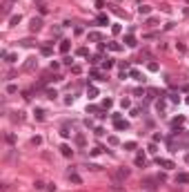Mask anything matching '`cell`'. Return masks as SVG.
Listing matches in <instances>:
<instances>
[{"instance_id": "18", "label": "cell", "mask_w": 189, "mask_h": 192, "mask_svg": "<svg viewBox=\"0 0 189 192\" xmlns=\"http://www.w3.org/2000/svg\"><path fill=\"white\" fill-rule=\"evenodd\" d=\"M18 23H20V14H16V16H11V18H9V25H11V27H16Z\"/></svg>"}, {"instance_id": "12", "label": "cell", "mask_w": 189, "mask_h": 192, "mask_svg": "<svg viewBox=\"0 0 189 192\" xmlns=\"http://www.w3.org/2000/svg\"><path fill=\"white\" fill-rule=\"evenodd\" d=\"M183 123H185V116H176V119L171 121V127H174V130H178V127L183 125Z\"/></svg>"}, {"instance_id": "34", "label": "cell", "mask_w": 189, "mask_h": 192, "mask_svg": "<svg viewBox=\"0 0 189 192\" xmlns=\"http://www.w3.org/2000/svg\"><path fill=\"white\" fill-rule=\"evenodd\" d=\"M40 143H42V136H33L31 139V145H40Z\"/></svg>"}, {"instance_id": "17", "label": "cell", "mask_w": 189, "mask_h": 192, "mask_svg": "<svg viewBox=\"0 0 189 192\" xmlns=\"http://www.w3.org/2000/svg\"><path fill=\"white\" fill-rule=\"evenodd\" d=\"M87 94H89V98H96V96H98V90L93 87V85H89V87H87Z\"/></svg>"}, {"instance_id": "13", "label": "cell", "mask_w": 189, "mask_h": 192, "mask_svg": "<svg viewBox=\"0 0 189 192\" xmlns=\"http://www.w3.org/2000/svg\"><path fill=\"white\" fill-rule=\"evenodd\" d=\"M107 49H111V52H122V45H120V43H107Z\"/></svg>"}, {"instance_id": "3", "label": "cell", "mask_w": 189, "mask_h": 192, "mask_svg": "<svg viewBox=\"0 0 189 192\" xmlns=\"http://www.w3.org/2000/svg\"><path fill=\"white\" fill-rule=\"evenodd\" d=\"M67 179L71 181V183H76V186H80V183H82V179H80L78 174H76L73 170H69V172H67Z\"/></svg>"}, {"instance_id": "46", "label": "cell", "mask_w": 189, "mask_h": 192, "mask_svg": "<svg viewBox=\"0 0 189 192\" xmlns=\"http://www.w3.org/2000/svg\"><path fill=\"white\" fill-rule=\"evenodd\" d=\"M187 103H189V96H187Z\"/></svg>"}, {"instance_id": "22", "label": "cell", "mask_w": 189, "mask_h": 192, "mask_svg": "<svg viewBox=\"0 0 189 192\" xmlns=\"http://www.w3.org/2000/svg\"><path fill=\"white\" fill-rule=\"evenodd\" d=\"M156 96H158V92H156V90H147V101H154Z\"/></svg>"}, {"instance_id": "47", "label": "cell", "mask_w": 189, "mask_h": 192, "mask_svg": "<svg viewBox=\"0 0 189 192\" xmlns=\"http://www.w3.org/2000/svg\"><path fill=\"white\" fill-rule=\"evenodd\" d=\"M187 2H189V0H187Z\"/></svg>"}, {"instance_id": "15", "label": "cell", "mask_w": 189, "mask_h": 192, "mask_svg": "<svg viewBox=\"0 0 189 192\" xmlns=\"http://www.w3.org/2000/svg\"><path fill=\"white\" fill-rule=\"evenodd\" d=\"M2 58H7V63H16L18 56H16V54H7V52H2Z\"/></svg>"}, {"instance_id": "16", "label": "cell", "mask_w": 189, "mask_h": 192, "mask_svg": "<svg viewBox=\"0 0 189 192\" xmlns=\"http://www.w3.org/2000/svg\"><path fill=\"white\" fill-rule=\"evenodd\" d=\"M96 23H98V25H109V18H107L105 14H100V16L96 18Z\"/></svg>"}, {"instance_id": "23", "label": "cell", "mask_w": 189, "mask_h": 192, "mask_svg": "<svg viewBox=\"0 0 189 192\" xmlns=\"http://www.w3.org/2000/svg\"><path fill=\"white\" fill-rule=\"evenodd\" d=\"M111 67H113V61H109V58L102 61V69H111Z\"/></svg>"}, {"instance_id": "21", "label": "cell", "mask_w": 189, "mask_h": 192, "mask_svg": "<svg viewBox=\"0 0 189 192\" xmlns=\"http://www.w3.org/2000/svg\"><path fill=\"white\" fill-rule=\"evenodd\" d=\"M138 11H140V14H145V16H147V14L151 11V7H149V5H140V7H138Z\"/></svg>"}, {"instance_id": "28", "label": "cell", "mask_w": 189, "mask_h": 192, "mask_svg": "<svg viewBox=\"0 0 189 192\" xmlns=\"http://www.w3.org/2000/svg\"><path fill=\"white\" fill-rule=\"evenodd\" d=\"M33 186H36V190H45V186H47V183H45V181H40V179H38Z\"/></svg>"}, {"instance_id": "35", "label": "cell", "mask_w": 189, "mask_h": 192, "mask_svg": "<svg viewBox=\"0 0 189 192\" xmlns=\"http://www.w3.org/2000/svg\"><path fill=\"white\" fill-rule=\"evenodd\" d=\"M169 98H171V103H180V96L178 94H169Z\"/></svg>"}, {"instance_id": "33", "label": "cell", "mask_w": 189, "mask_h": 192, "mask_svg": "<svg viewBox=\"0 0 189 192\" xmlns=\"http://www.w3.org/2000/svg\"><path fill=\"white\" fill-rule=\"evenodd\" d=\"M76 54H78V56H89V52H87V47H80V49L76 52Z\"/></svg>"}, {"instance_id": "38", "label": "cell", "mask_w": 189, "mask_h": 192, "mask_svg": "<svg viewBox=\"0 0 189 192\" xmlns=\"http://www.w3.org/2000/svg\"><path fill=\"white\" fill-rule=\"evenodd\" d=\"M60 134H62V136H65V139H67V136H69V134H71V132H69V127H67V125H65V127L60 130Z\"/></svg>"}, {"instance_id": "39", "label": "cell", "mask_w": 189, "mask_h": 192, "mask_svg": "<svg viewBox=\"0 0 189 192\" xmlns=\"http://www.w3.org/2000/svg\"><path fill=\"white\" fill-rule=\"evenodd\" d=\"M7 92H9V94H16L18 87H16V85H7Z\"/></svg>"}, {"instance_id": "4", "label": "cell", "mask_w": 189, "mask_h": 192, "mask_svg": "<svg viewBox=\"0 0 189 192\" xmlns=\"http://www.w3.org/2000/svg\"><path fill=\"white\" fill-rule=\"evenodd\" d=\"M36 67H38V61L33 58V56H31V58H27V63H25V72H31V69H36Z\"/></svg>"}, {"instance_id": "30", "label": "cell", "mask_w": 189, "mask_h": 192, "mask_svg": "<svg viewBox=\"0 0 189 192\" xmlns=\"http://www.w3.org/2000/svg\"><path fill=\"white\" fill-rule=\"evenodd\" d=\"M56 96H58L56 90H47V98H56Z\"/></svg>"}, {"instance_id": "19", "label": "cell", "mask_w": 189, "mask_h": 192, "mask_svg": "<svg viewBox=\"0 0 189 192\" xmlns=\"http://www.w3.org/2000/svg\"><path fill=\"white\" fill-rule=\"evenodd\" d=\"M9 11H11V2H9V0H5V2H2V14L7 16Z\"/></svg>"}, {"instance_id": "27", "label": "cell", "mask_w": 189, "mask_h": 192, "mask_svg": "<svg viewBox=\"0 0 189 192\" xmlns=\"http://www.w3.org/2000/svg\"><path fill=\"white\" fill-rule=\"evenodd\" d=\"M125 150H136V141H127L125 143Z\"/></svg>"}, {"instance_id": "31", "label": "cell", "mask_w": 189, "mask_h": 192, "mask_svg": "<svg viewBox=\"0 0 189 192\" xmlns=\"http://www.w3.org/2000/svg\"><path fill=\"white\" fill-rule=\"evenodd\" d=\"M76 143H78V145H85V136L82 134H76Z\"/></svg>"}, {"instance_id": "10", "label": "cell", "mask_w": 189, "mask_h": 192, "mask_svg": "<svg viewBox=\"0 0 189 192\" xmlns=\"http://www.w3.org/2000/svg\"><path fill=\"white\" fill-rule=\"evenodd\" d=\"M125 45H127V47H136V45H138V40L134 38V34H127V36H125Z\"/></svg>"}, {"instance_id": "44", "label": "cell", "mask_w": 189, "mask_h": 192, "mask_svg": "<svg viewBox=\"0 0 189 192\" xmlns=\"http://www.w3.org/2000/svg\"><path fill=\"white\" fill-rule=\"evenodd\" d=\"M185 161H187V163H189V154H187V157H185Z\"/></svg>"}, {"instance_id": "32", "label": "cell", "mask_w": 189, "mask_h": 192, "mask_svg": "<svg viewBox=\"0 0 189 192\" xmlns=\"http://www.w3.org/2000/svg\"><path fill=\"white\" fill-rule=\"evenodd\" d=\"M40 54H42V56H51V47H42Z\"/></svg>"}, {"instance_id": "25", "label": "cell", "mask_w": 189, "mask_h": 192, "mask_svg": "<svg viewBox=\"0 0 189 192\" xmlns=\"http://www.w3.org/2000/svg\"><path fill=\"white\" fill-rule=\"evenodd\" d=\"M147 69H149V72H158V63H154V61L147 63Z\"/></svg>"}, {"instance_id": "20", "label": "cell", "mask_w": 189, "mask_h": 192, "mask_svg": "<svg viewBox=\"0 0 189 192\" xmlns=\"http://www.w3.org/2000/svg\"><path fill=\"white\" fill-rule=\"evenodd\" d=\"M91 78H96V81H107V78H105V76H102L100 72H96V69H93V72H91Z\"/></svg>"}, {"instance_id": "1", "label": "cell", "mask_w": 189, "mask_h": 192, "mask_svg": "<svg viewBox=\"0 0 189 192\" xmlns=\"http://www.w3.org/2000/svg\"><path fill=\"white\" fill-rule=\"evenodd\" d=\"M113 127H116V130H127L129 127V123L125 121V119H120V114H113Z\"/></svg>"}, {"instance_id": "11", "label": "cell", "mask_w": 189, "mask_h": 192, "mask_svg": "<svg viewBox=\"0 0 189 192\" xmlns=\"http://www.w3.org/2000/svg\"><path fill=\"white\" fill-rule=\"evenodd\" d=\"M176 183H189V174H187V172H180V174H176Z\"/></svg>"}, {"instance_id": "37", "label": "cell", "mask_w": 189, "mask_h": 192, "mask_svg": "<svg viewBox=\"0 0 189 192\" xmlns=\"http://www.w3.org/2000/svg\"><path fill=\"white\" fill-rule=\"evenodd\" d=\"M36 119L42 121V119H45V112H42V110H36Z\"/></svg>"}, {"instance_id": "43", "label": "cell", "mask_w": 189, "mask_h": 192, "mask_svg": "<svg viewBox=\"0 0 189 192\" xmlns=\"http://www.w3.org/2000/svg\"><path fill=\"white\" fill-rule=\"evenodd\" d=\"M96 7H98V9H102V7H105V0H96Z\"/></svg>"}, {"instance_id": "8", "label": "cell", "mask_w": 189, "mask_h": 192, "mask_svg": "<svg viewBox=\"0 0 189 192\" xmlns=\"http://www.w3.org/2000/svg\"><path fill=\"white\" fill-rule=\"evenodd\" d=\"M58 49H60V54H69L71 43H69V40H60V47H58Z\"/></svg>"}, {"instance_id": "36", "label": "cell", "mask_w": 189, "mask_h": 192, "mask_svg": "<svg viewBox=\"0 0 189 192\" xmlns=\"http://www.w3.org/2000/svg\"><path fill=\"white\" fill-rule=\"evenodd\" d=\"M120 31H122L120 25H113V27H111V34H120Z\"/></svg>"}, {"instance_id": "45", "label": "cell", "mask_w": 189, "mask_h": 192, "mask_svg": "<svg viewBox=\"0 0 189 192\" xmlns=\"http://www.w3.org/2000/svg\"><path fill=\"white\" fill-rule=\"evenodd\" d=\"M9 2H16V0H9Z\"/></svg>"}, {"instance_id": "6", "label": "cell", "mask_w": 189, "mask_h": 192, "mask_svg": "<svg viewBox=\"0 0 189 192\" xmlns=\"http://www.w3.org/2000/svg\"><path fill=\"white\" fill-rule=\"evenodd\" d=\"M134 163H136L138 168H143L145 163H147V157H145V152H138V154H136V161H134Z\"/></svg>"}, {"instance_id": "41", "label": "cell", "mask_w": 189, "mask_h": 192, "mask_svg": "<svg viewBox=\"0 0 189 192\" xmlns=\"http://www.w3.org/2000/svg\"><path fill=\"white\" fill-rule=\"evenodd\" d=\"M100 152H102V148H93V150H91V157H98Z\"/></svg>"}, {"instance_id": "14", "label": "cell", "mask_w": 189, "mask_h": 192, "mask_svg": "<svg viewBox=\"0 0 189 192\" xmlns=\"http://www.w3.org/2000/svg\"><path fill=\"white\" fill-rule=\"evenodd\" d=\"M129 76H131L134 81H145V78H143V74H140L138 69H131V72H129Z\"/></svg>"}, {"instance_id": "24", "label": "cell", "mask_w": 189, "mask_h": 192, "mask_svg": "<svg viewBox=\"0 0 189 192\" xmlns=\"http://www.w3.org/2000/svg\"><path fill=\"white\" fill-rule=\"evenodd\" d=\"M147 150L151 152V154H158V145H156V143H154V141H151V143H149V148H147Z\"/></svg>"}, {"instance_id": "42", "label": "cell", "mask_w": 189, "mask_h": 192, "mask_svg": "<svg viewBox=\"0 0 189 192\" xmlns=\"http://www.w3.org/2000/svg\"><path fill=\"white\" fill-rule=\"evenodd\" d=\"M7 143H16V136H14V134H7Z\"/></svg>"}, {"instance_id": "7", "label": "cell", "mask_w": 189, "mask_h": 192, "mask_svg": "<svg viewBox=\"0 0 189 192\" xmlns=\"http://www.w3.org/2000/svg\"><path fill=\"white\" fill-rule=\"evenodd\" d=\"M87 38H89L91 43H102V34H100V31H89Z\"/></svg>"}, {"instance_id": "2", "label": "cell", "mask_w": 189, "mask_h": 192, "mask_svg": "<svg viewBox=\"0 0 189 192\" xmlns=\"http://www.w3.org/2000/svg\"><path fill=\"white\" fill-rule=\"evenodd\" d=\"M42 29V18H31V25H29V31L36 34V31H40Z\"/></svg>"}, {"instance_id": "26", "label": "cell", "mask_w": 189, "mask_h": 192, "mask_svg": "<svg viewBox=\"0 0 189 192\" xmlns=\"http://www.w3.org/2000/svg\"><path fill=\"white\" fill-rule=\"evenodd\" d=\"M120 105H122V110H129V107H131V101H129V98H122Z\"/></svg>"}, {"instance_id": "40", "label": "cell", "mask_w": 189, "mask_h": 192, "mask_svg": "<svg viewBox=\"0 0 189 192\" xmlns=\"http://www.w3.org/2000/svg\"><path fill=\"white\" fill-rule=\"evenodd\" d=\"M118 67H120V69H122V72H125V69H129V63H127V61H122V63H120Z\"/></svg>"}, {"instance_id": "9", "label": "cell", "mask_w": 189, "mask_h": 192, "mask_svg": "<svg viewBox=\"0 0 189 192\" xmlns=\"http://www.w3.org/2000/svg\"><path fill=\"white\" fill-rule=\"evenodd\" d=\"M60 154H62L65 159H71V154H73V150H71L69 145H60Z\"/></svg>"}, {"instance_id": "29", "label": "cell", "mask_w": 189, "mask_h": 192, "mask_svg": "<svg viewBox=\"0 0 189 192\" xmlns=\"http://www.w3.org/2000/svg\"><path fill=\"white\" fill-rule=\"evenodd\" d=\"M111 105H113V101H111V98H105V101H102V107H105V110H109Z\"/></svg>"}, {"instance_id": "5", "label": "cell", "mask_w": 189, "mask_h": 192, "mask_svg": "<svg viewBox=\"0 0 189 192\" xmlns=\"http://www.w3.org/2000/svg\"><path fill=\"white\" fill-rule=\"evenodd\" d=\"M158 165H160V168H165V170L176 168V165H174V161H169V159H158Z\"/></svg>"}]
</instances>
